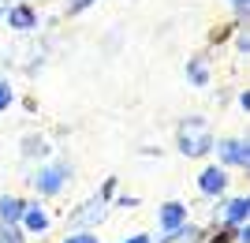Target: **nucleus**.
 <instances>
[{"label":"nucleus","instance_id":"obj_1","mask_svg":"<svg viewBox=\"0 0 250 243\" xmlns=\"http://www.w3.org/2000/svg\"><path fill=\"white\" fill-rule=\"evenodd\" d=\"M176 142H179L183 157H206V154H213V127H209V120L187 116L176 131Z\"/></svg>","mask_w":250,"mask_h":243},{"label":"nucleus","instance_id":"obj_2","mask_svg":"<svg viewBox=\"0 0 250 243\" xmlns=\"http://www.w3.org/2000/svg\"><path fill=\"white\" fill-rule=\"evenodd\" d=\"M71 165L67 161H56V165H42V169L30 176V183H34V191L38 195H45V199H52V195H60L67 183H71Z\"/></svg>","mask_w":250,"mask_h":243},{"label":"nucleus","instance_id":"obj_3","mask_svg":"<svg viewBox=\"0 0 250 243\" xmlns=\"http://www.w3.org/2000/svg\"><path fill=\"white\" fill-rule=\"evenodd\" d=\"M104 217H108V202H104L101 195H94V199H86L79 210H71L67 224H71V228H97Z\"/></svg>","mask_w":250,"mask_h":243},{"label":"nucleus","instance_id":"obj_4","mask_svg":"<svg viewBox=\"0 0 250 243\" xmlns=\"http://www.w3.org/2000/svg\"><path fill=\"white\" fill-rule=\"evenodd\" d=\"M217 157L224 169H250V146L243 138H224V142H213Z\"/></svg>","mask_w":250,"mask_h":243},{"label":"nucleus","instance_id":"obj_5","mask_svg":"<svg viewBox=\"0 0 250 243\" xmlns=\"http://www.w3.org/2000/svg\"><path fill=\"white\" fill-rule=\"evenodd\" d=\"M183 221H190V210L183 206V202H165V206L157 210V224H161V236H176Z\"/></svg>","mask_w":250,"mask_h":243},{"label":"nucleus","instance_id":"obj_6","mask_svg":"<svg viewBox=\"0 0 250 243\" xmlns=\"http://www.w3.org/2000/svg\"><path fill=\"white\" fill-rule=\"evenodd\" d=\"M4 19H8V26L15 34H30V30H38V8L34 4H11L8 11H4Z\"/></svg>","mask_w":250,"mask_h":243},{"label":"nucleus","instance_id":"obj_7","mask_svg":"<svg viewBox=\"0 0 250 243\" xmlns=\"http://www.w3.org/2000/svg\"><path fill=\"white\" fill-rule=\"evenodd\" d=\"M198 191L206 195V199H220V195L228 191V169H224V165H209V169H202Z\"/></svg>","mask_w":250,"mask_h":243},{"label":"nucleus","instance_id":"obj_8","mask_svg":"<svg viewBox=\"0 0 250 243\" xmlns=\"http://www.w3.org/2000/svg\"><path fill=\"white\" fill-rule=\"evenodd\" d=\"M49 224H52V217H49V210H45V206H38V202H26V206H22L19 228H22L26 236H42Z\"/></svg>","mask_w":250,"mask_h":243},{"label":"nucleus","instance_id":"obj_9","mask_svg":"<svg viewBox=\"0 0 250 243\" xmlns=\"http://www.w3.org/2000/svg\"><path fill=\"white\" fill-rule=\"evenodd\" d=\"M243 221H250V199H247V195L228 199V202H224V224L235 228V224H243Z\"/></svg>","mask_w":250,"mask_h":243},{"label":"nucleus","instance_id":"obj_10","mask_svg":"<svg viewBox=\"0 0 250 243\" xmlns=\"http://www.w3.org/2000/svg\"><path fill=\"white\" fill-rule=\"evenodd\" d=\"M22 206H26V202H22L19 195H0V224H19Z\"/></svg>","mask_w":250,"mask_h":243},{"label":"nucleus","instance_id":"obj_11","mask_svg":"<svg viewBox=\"0 0 250 243\" xmlns=\"http://www.w3.org/2000/svg\"><path fill=\"white\" fill-rule=\"evenodd\" d=\"M187 79L194 86H209V79H213V75H209V56H190L187 60Z\"/></svg>","mask_w":250,"mask_h":243},{"label":"nucleus","instance_id":"obj_12","mask_svg":"<svg viewBox=\"0 0 250 243\" xmlns=\"http://www.w3.org/2000/svg\"><path fill=\"white\" fill-rule=\"evenodd\" d=\"M49 138H45V135H26V138H22V157H49Z\"/></svg>","mask_w":250,"mask_h":243},{"label":"nucleus","instance_id":"obj_13","mask_svg":"<svg viewBox=\"0 0 250 243\" xmlns=\"http://www.w3.org/2000/svg\"><path fill=\"white\" fill-rule=\"evenodd\" d=\"M0 243H26V232L19 224H0Z\"/></svg>","mask_w":250,"mask_h":243},{"label":"nucleus","instance_id":"obj_14","mask_svg":"<svg viewBox=\"0 0 250 243\" xmlns=\"http://www.w3.org/2000/svg\"><path fill=\"white\" fill-rule=\"evenodd\" d=\"M11 101H15V90H11V83H8V79H0V116L8 112V105H11Z\"/></svg>","mask_w":250,"mask_h":243},{"label":"nucleus","instance_id":"obj_15","mask_svg":"<svg viewBox=\"0 0 250 243\" xmlns=\"http://www.w3.org/2000/svg\"><path fill=\"white\" fill-rule=\"evenodd\" d=\"M63 243H101V240H97L90 228H75L71 236H63Z\"/></svg>","mask_w":250,"mask_h":243},{"label":"nucleus","instance_id":"obj_16","mask_svg":"<svg viewBox=\"0 0 250 243\" xmlns=\"http://www.w3.org/2000/svg\"><path fill=\"white\" fill-rule=\"evenodd\" d=\"M235 49H239L243 56H250V34H247V30H239V34H235Z\"/></svg>","mask_w":250,"mask_h":243},{"label":"nucleus","instance_id":"obj_17","mask_svg":"<svg viewBox=\"0 0 250 243\" xmlns=\"http://www.w3.org/2000/svg\"><path fill=\"white\" fill-rule=\"evenodd\" d=\"M94 4V0H67V15H79V11H86Z\"/></svg>","mask_w":250,"mask_h":243},{"label":"nucleus","instance_id":"obj_18","mask_svg":"<svg viewBox=\"0 0 250 243\" xmlns=\"http://www.w3.org/2000/svg\"><path fill=\"white\" fill-rule=\"evenodd\" d=\"M116 206H120V210H135V206H138V195H120Z\"/></svg>","mask_w":250,"mask_h":243},{"label":"nucleus","instance_id":"obj_19","mask_svg":"<svg viewBox=\"0 0 250 243\" xmlns=\"http://www.w3.org/2000/svg\"><path fill=\"white\" fill-rule=\"evenodd\" d=\"M97 195H101L104 202H108V199H112V195H116V180H112V176H108V180L101 183V191H97Z\"/></svg>","mask_w":250,"mask_h":243},{"label":"nucleus","instance_id":"obj_20","mask_svg":"<svg viewBox=\"0 0 250 243\" xmlns=\"http://www.w3.org/2000/svg\"><path fill=\"white\" fill-rule=\"evenodd\" d=\"M231 8H235V15H239V19H243V15H247V11H250V0H231Z\"/></svg>","mask_w":250,"mask_h":243},{"label":"nucleus","instance_id":"obj_21","mask_svg":"<svg viewBox=\"0 0 250 243\" xmlns=\"http://www.w3.org/2000/svg\"><path fill=\"white\" fill-rule=\"evenodd\" d=\"M124 243H153V240H149V236L146 232H135V236H127V240Z\"/></svg>","mask_w":250,"mask_h":243},{"label":"nucleus","instance_id":"obj_22","mask_svg":"<svg viewBox=\"0 0 250 243\" xmlns=\"http://www.w3.org/2000/svg\"><path fill=\"white\" fill-rule=\"evenodd\" d=\"M239 109H243V112H250V94H247V90L239 94Z\"/></svg>","mask_w":250,"mask_h":243},{"label":"nucleus","instance_id":"obj_23","mask_svg":"<svg viewBox=\"0 0 250 243\" xmlns=\"http://www.w3.org/2000/svg\"><path fill=\"white\" fill-rule=\"evenodd\" d=\"M11 8V0H0V19H4V11Z\"/></svg>","mask_w":250,"mask_h":243},{"label":"nucleus","instance_id":"obj_24","mask_svg":"<svg viewBox=\"0 0 250 243\" xmlns=\"http://www.w3.org/2000/svg\"><path fill=\"white\" fill-rule=\"evenodd\" d=\"M161 243H179V240H176V236H161Z\"/></svg>","mask_w":250,"mask_h":243},{"label":"nucleus","instance_id":"obj_25","mask_svg":"<svg viewBox=\"0 0 250 243\" xmlns=\"http://www.w3.org/2000/svg\"><path fill=\"white\" fill-rule=\"evenodd\" d=\"M22 4H34V0H22Z\"/></svg>","mask_w":250,"mask_h":243},{"label":"nucleus","instance_id":"obj_26","mask_svg":"<svg viewBox=\"0 0 250 243\" xmlns=\"http://www.w3.org/2000/svg\"><path fill=\"white\" fill-rule=\"evenodd\" d=\"M202 243H206V240H202Z\"/></svg>","mask_w":250,"mask_h":243}]
</instances>
